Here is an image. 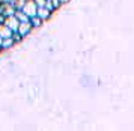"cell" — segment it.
Masks as SVG:
<instances>
[{"mask_svg":"<svg viewBox=\"0 0 134 131\" xmlns=\"http://www.w3.org/2000/svg\"><path fill=\"white\" fill-rule=\"evenodd\" d=\"M50 2H51V6H53V9H57V8L62 5L59 0H50Z\"/></svg>","mask_w":134,"mask_h":131,"instance_id":"12","label":"cell"},{"mask_svg":"<svg viewBox=\"0 0 134 131\" xmlns=\"http://www.w3.org/2000/svg\"><path fill=\"white\" fill-rule=\"evenodd\" d=\"M11 38L14 39V42H18V41H21V39H23V36L20 35L18 32H12V36H11Z\"/></svg>","mask_w":134,"mask_h":131,"instance_id":"11","label":"cell"},{"mask_svg":"<svg viewBox=\"0 0 134 131\" xmlns=\"http://www.w3.org/2000/svg\"><path fill=\"white\" fill-rule=\"evenodd\" d=\"M59 2H60V3H66L68 0H59Z\"/></svg>","mask_w":134,"mask_h":131,"instance_id":"15","label":"cell"},{"mask_svg":"<svg viewBox=\"0 0 134 131\" xmlns=\"http://www.w3.org/2000/svg\"><path fill=\"white\" fill-rule=\"evenodd\" d=\"M11 36H12V30L6 24L0 23V38H11Z\"/></svg>","mask_w":134,"mask_h":131,"instance_id":"6","label":"cell"},{"mask_svg":"<svg viewBox=\"0 0 134 131\" xmlns=\"http://www.w3.org/2000/svg\"><path fill=\"white\" fill-rule=\"evenodd\" d=\"M3 24H6L9 29L12 30V32H17V29H18V24H20V21L17 20V17L15 15H8V17H5L3 18Z\"/></svg>","mask_w":134,"mask_h":131,"instance_id":"2","label":"cell"},{"mask_svg":"<svg viewBox=\"0 0 134 131\" xmlns=\"http://www.w3.org/2000/svg\"><path fill=\"white\" fill-rule=\"evenodd\" d=\"M0 50H2V47H0Z\"/></svg>","mask_w":134,"mask_h":131,"instance_id":"16","label":"cell"},{"mask_svg":"<svg viewBox=\"0 0 134 131\" xmlns=\"http://www.w3.org/2000/svg\"><path fill=\"white\" fill-rule=\"evenodd\" d=\"M32 30V24H30V20H27V21H20L18 24V29H17V32H18L21 36H26L29 32Z\"/></svg>","mask_w":134,"mask_h":131,"instance_id":"4","label":"cell"},{"mask_svg":"<svg viewBox=\"0 0 134 131\" xmlns=\"http://www.w3.org/2000/svg\"><path fill=\"white\" fill-rule=\"evenodd\" d=\"M3 18H5V17H3V15L0 14V23H3Z\"/></svg>","mask_w":134,"mask_h":131,"instance_id":"13","label":"cell"},{"mask_svg":"<svg viewBox=\"0 0 134 131\" xmlns=\"http://www.w3.org/2000/svg\"><path fill=\"white\" fill-rule=\"evenodd\" d=\"M14 15L17 17V20H18V21H27V20H29V17H27V15H26V14L21 11V9H15Z\"/></svg>","mask_w":134,"mask_h":131,"instance_id":"7","label":"cell"},{"mask_svg":"<svg viewBox=\"0 0 134 131\" xmlns=\"http://www.w3.org/2000/svg\"><path fill=\"white\" fill-rule=\"evenodd\" d=\"M30 20V24H32V27H39L41 24H42V20L38 17V15H33V17L29 18Z\"/></svg>","mask_w":134,"mask_h":131,"instance_id":"9","label":"cell"},{"mask_svg":"<svg viewBox=\"0 0 134 131\" xmlns=\"http://www.w3.org/2000/svg\"><path fill=\"white\" fill-rule=\"evenodd\" d=\"M36 15L41 20H48L50 15H51V9H48L47 6H38V9H36Z\"/></svg>","mask_w":134,"mask_h":131,"instance_id":"5","label":"cell"},{"mask_svg":"<svg viewBox=\"0 0 134 131\" xmlns=\"http://www.w3.org/2000/svg\"><path fill=\"white\" fill-rule=\"evenodd\" d=\"M15 12V8L12 6L11 2H5V3H0V14L3 17H8V15H12Z\"/></svg>","mask_w":134,"mask_h":131,"instance_id":"3","label":"cell"},{"mask_svg":"<svg viewBox=\"0 0 134 131\" xmlns=\"http://www.w3.org/2000/svg\"><path fill=\"white\" fill-rule=\"evenodd\" d=\"M5 2H11V0H0V3H5Z\"/></svg>","mask_w":134,"mask_h":131,"instance_id":"14","label":"cell"},{"mask_svg":"<svg viewBox=\"0 0 134 131\" xmlns=\"http://www.w3.org/2000/svg\"><path fill=\"white\" fill-rule=\"evenodd\" d=\"M36 9H38V5L35 3V0H26L23 8H21V11L24 12L29 18L33 17V15H36Z\"/></svg>","mask_w":134,"mask_h":131,"instance_id":"1","label":"cell"},{"mask_svg":"<svg viewBox=\"0 0 134 131\" xmlns=\"http://www.w3.org/2000/svg\"><path fill=\"white\" fill-rule=\"evenodd\" d=\"M14 44H15V42H14L12 38H3V39H2V45H0V47H2V48H9V47H12Z\"/></svg>","mask_w":134,"mask_h":131,"instance_id":"8","label":"cell"},{"mask_svg":"<svg viewBox=\"0 0 134 131\" xmlns=\"http://www.w3.org/2000/svg\"><path fill=\"white\" fill-rule=\"evenodd\" d=\"M24 2L26 0H11V3H12V6L15 9H21L23 5H24Z\"/></svg>","mask_w":134,"mask_h":131,"instance_id":"10","label":"cell"}]
</instances>
